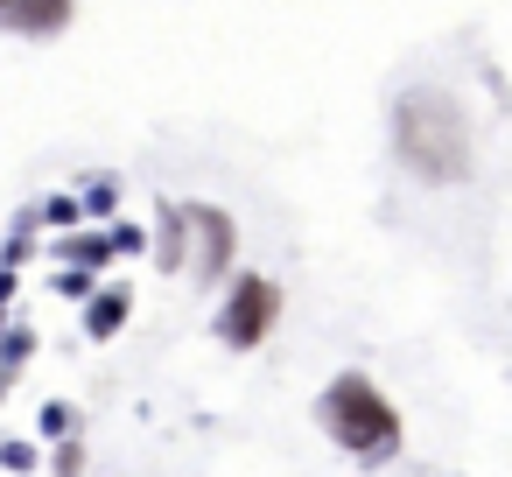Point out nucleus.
Masks as SVG:
<instances>
[{
  "label": "nucleus",
  "mask_w": 512,
  "mask_h": 477,
  "mask_svg": "<svg viewBox=\"0 0 512 477\" xmlns=\"http://www.w3.org/2000/svg\"><path fill=\"white\" fill-rule=\"evenodd\" d=\"M0 393H8V379H0Z\"/></svg>",
  "instance_id": "nucleus-11"
},
{
  "label": "nucleus",
  "mask_w": 512,
  "mask_h": 477,
  "mask_svg": "<svg viewBox=\"0 0 512 477\" xmlns=\"http://www.w3.org/2000/svg\"><path fill=\"white\" fill-rule=\"evenodd\" d=\"M183 239H190V218L169 204V211H162V267H176V260H183Z\"/></svg>",
  "instance_id": "nucleus-7"
},
{
  "label": "nucleus",
  "mask_w": 512,
  "mask_h": 477,
  "mask_svg": "<svg viewBox=\"0 0 512 477\" xmlns=\"http://www.w3.org/2000/svg\"><path fill=\"white\" fill-rule=\"evenodd\" d=\"M78 15V0H0V29H15V36H57L71 29Z\"/></svg>",
  "instance_id": "nucleus-5"
},
{
  "label": "nucleus",
  "mask_w": 512,
  "mask_h": 477,
  "mask_svg": "<svg viewBox=\"0 0 512 477\" xmlns=\"http://www.w3.org/2000/svg\"><path fill=\"white\" fill-rule=\"evenodd\" d=\"M183 218H190V232H197V274H204V281H225V267H232V218H225L218 204H190Z\"/></svg>",
  "instance_id": "nucleus-4"
},
{
  "label": "nucleus",
  "mask_w": 512,
  "mask_h": 477,
  "mask_svg": "<svg viewBox=\"0 0 512 477\" xmlns=\"http://www.w3.org/2000/svg\"><path fill=\"white\" fill-rule=\"evenodd\" d=\"M57 477H85V449H78V442L57 449Z\"/></svg>",
  "instance_id": "nucleus-8"
},
{
  "label": "nucleus",
  "mask_w": 512,
  "mask_h": 477,
  "mask_svg": "<svg viewBox=\"0 0 512 477\" xmlns=\"http://www.w3.org/2000/svg\"><path fill=\"white\" fill-rule=\"evenodd\" d=\"M274 316H281V288L267 274H239L232 295H225V309H218V337L232 351H260L274 337Z\"/></svg>",
  "instance_id": "nucleus-3"
},
{
  "label": "nucleus",
  "mask_w": 512,
  "mask_h": 477,
  "mask_svg": "<svg viewBox=\"0 0 512 477\" xmlns=\"http://www.w3.org/2000/svg\"><path fill=\"white\" fill-rule=\"evenodd\" d=\"M316 414H323V435L337 442V449H351L358 463H386L393 449H400V414H393V400L365 379V372H337L330 386H323V400H316Z\"/></svg>",
  "instance_id": "nucleus-2"
},
{
  "label": "nucleus",
  "mask_w": 512,
  "mask_h": 477,
  "mask_svg": "<svg viewBox=\"0 0 512 477\" xmlns=\"http://www.w3.org/2000/svg\"><path fill=\"white\" fill-rule=\"evenodd\" d=\"M393 148L421 183H470V120L442 85H414L393 99Z\"/></svg>",
  "instance_id": "nucleus-1"
},
{
  "label": "nucleus",
  "mask_w": 512,
  "mask_h": 477,
  "mask_svg": "<svg viewBox=\"0 0 512 477\" xmlns=\"http://www.w3.org/2000/svg\"><path fill=\"white\" fill-rule=\"evenodd\" d=\"M127 309H134V295H127V288H106V295L92 302V316H85V330H92V337H113V330L127 323Z\"/></svg>",
  "instance_id": "nucleus-6"
},
{
  "label": "nucleus",
  "mask_w": 512,
  "mask_h": 477,
  "mask_svg": "<svg viewBox=\"0 0 512 477\" xmlns=\"http://www.w3.org/2000/svg\"><path fill=\"white\" fill-rule=\"evenodd\" d=\"M0 463H8V470H29L36 449H29V442H0Z\"/></svg>",
  "instance_id": "nucleus-9"
},
{
  "label": "nucleus",
  "mask_w": 512,
  "mask_h": 477,
  "mask_svg": "<svg viewBox=\"0 0 512 477\" xmlns=\"http://www.w3.org/2000/svg\"><path fill=\"white\" fill-rule=\"evenodd\" d=\"M43 428H50V435H64V428H71V407H57V400H50V407H43Z\"/></svg>",
  "instance_id": "nucleus-10"
}]
</instances>
